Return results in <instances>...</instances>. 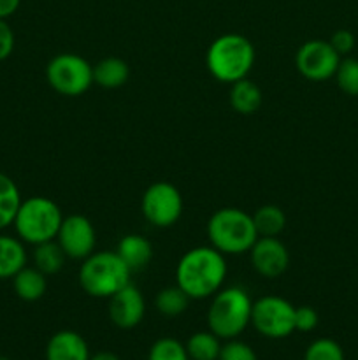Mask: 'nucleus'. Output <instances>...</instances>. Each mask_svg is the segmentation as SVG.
<instances>
[{
	"label": "nucleus",
	"mask_w": 358,
	"mask_h": 360,
	"mask_svg": "<svg viewBox=\"0 0 358 360\" xmlns=\"http://www.w3.org/2000/svg\"><path fill=\"white\" fill-rule=\"evenodd\" d=\"M227 260L213 246H197L179 259L175 267V285L190 299L213 297L225 283Z\"/></svg>",
	"instance_id": "obj_1"
},
{
	"label": "nucleus",
	"mask_w": 358,
	"mask_h": 360,
	"mask_svg": "<svg viewBox=\"0 0 358 360\" xmlns=\"http://www.w3.org/2000/svg\"><path fill=\"white\" fill-rule=\"evenodd\" d=\"M255 63V48L241 34H223L214 39L206 53L207 70L221 83H235L248 77Z\"/></svg>",
	"instance_id": "obj_2"
},
{
	"label": "nucleus",
	"mask_w": 358,
	"mask_h": 360,
	"mask_svg": "<svg viewBox=\"0 0 358 360\" xmlns=\"http://www.w3.org/2000/svg\"><path fill=\"white\" fill-rule=\"evenodd\" d=\"M207 238L223 255H242L258 239L253 214L239 207H221L207 221Z\"/></svg>",
	"instance_id": "obj_3"
},
{
	"label": "nucleus",
	"mask_w": 358,
	"mask_h": 360,
	"mask_svg": "<svg viewBox=\"0 0 358 360\" xmlns=\"http://www.w3.org/2000/svg\"><path fill=\"white\" fill-rule=\"evenodd\" d=\"M253 301L241 287L220 288L207 309V326L220 340H235L251 323Z\"/></svg>",
	"instance_id": "obj_4"
},
{
	"label": "nucleus",
	"mask_w": 358,
	"mask_h": 360,
	"mask_svg": "<svg viewBox=\"0 0 358 360\" xmlns=\"http://www.w3.org/2000/svg\"><path fill=\"white\" fill-rule=\"evenodd\" d=\"M132 271L116 252H93L79 267V285L88 295L109 299L130 283Z\"/></svg>",
	"instance_id": "obj_5"
},
{
	"label": "nucleus",
	"mask_w": 358,
	"mask_h": 360,
	"mask_svg": "<svg viewBox=\"0 0 358 360\" xmlns=\"http://www.w3.org/2000/svg\"><path fill=\"white\" fill-rule=\"evenodd\" d=\"M62 220V210L55 200L35 195L21 200L13 225L21 241L35 246L56 239Z\"/></svg>",
	"instance_id": "obj_6"
},
{
	"label": "nucleus",
	"mask_w": 358,
	"mask_h": 360,
	"mask_svg": "<svg viewBox=\"0 0 358 360\" xmlns=\"http://www.w3.org/2000/svg\"><path fill=\"white\" fill-rule=\"evenodd\" d=\"M49 86L65 97H79L93 84V65L76 53H60L46 67Z\"/></svg>",
	"instance_id": "obj_7"
},
{
	"label": "nucleus",
	"mask_w": 358,
	"mask_h": 360,
	"mask_svg": "<svg viewBox=\"0 0 358 360\" xmlns=\"http://www.w3.org/2000/svg\"><path fill=\"white\" fill-rule=\"evenodd\" d=\"M251 326L269 340H283L295 333V306L277 295H263L253 301Z\"/></svg>",
	"instance_id": "obj_8"
},
{
	"label": "nucleus",
	"mask_w": 358,
	"mask_h": 360,
	"mask_svg": "<svg viewBox=\"0 0 358 360\" xmlns=\"http://www.w3.org/2000/svg\"><path fill=\"white\" fill-rule=\"evenodd\" d=\"M147 224L158 229H167L178 224L183 214L181 192L172 183L157 181L146 188L140 202Z\"/></svg>",
	"instance_id": "obj_9"
},
{
	"label": "nucleus",
	"mask_w": 358,
	"mask_h": 360,
	"mask_svg": "<svg viewBox=\"0 0 358 360\" xmlns=\"http://www.w3.org/2000/svg\"><path fill=\"white\" fill-rule=\"evenodd\" d=\"M340 55L329 41L311 39L298 48L295 55L297 70L309 81H326L333 77L339 67Z\"/></svg>",
	"instance_id": "obj_10"
},
{
	"label": "nucleus",
	"mask_w": 358,
	"mask_h": 360,
	"mask_svg": "<svg viewBox=\"0 0 358 360\" xmlns=\"http://www.w3.org/2000/svg\"><path fill=\"white\" fill-rule=\"evenodd\" d=\"M56 241L65 252L67 259L84 260L95 252L97 231L90 218L84 214H69V217H63Z\"/></svg>",
	"instance_id": "obj_11"
},
{
	"label": "nucleus",
	"mask_w": 358,
	"mask_h": 360,
	"mask_svg": "<svg viewBox=\"0 0 358 360\" xmlns=\"http://www.w3.org/2000/svg\"><path fill=\"white\" fill-rule=\"evenodd\" d=\"M248 253L253 269L262 278L281 276L290 266V252L277 238H258Z\"/></svg>",
	"instance_id": "obj_12"
},
{
	"label": "nucleus",
	"mask_w": 358,
	"mask_h": 360,
	"mask_svg": "<svg viewBox=\"0 0 358 360\" xmlns=\"http://www.w3.org/2000/svg\"><path fill=\"white\" fill-rule=\"evenodd\" d=\"M109 319L118 329H133L139 326L146 313V301L142 292L132 283L123 287L109 297Z\"/></svg>",
	"instance_id": "obj_13"
},
{
	"label": "nucleus",
	"mask_w": 358,
	"mask_h": 360,
	"mask_svg": "<svg viewBox=\"0 0 358 360\" xmlns=\"http://www.w3.org/2000/svg\"><path fill=\"white\" fill-rule=\"evenodd\" d=\"M90 348L76 330H58L46 345V360H88Z\"/></svg>",
	"instance_id": "obj_14"
},
{
	"label": "nucleus",
	"mask_w": 358,
	"mask_h": 360,
	"mask_svg": "<svg viewBox=\"0 0 358 360\" xmlns=\"http://www.w3.org/2000/svg\"><path fill=\"white\" fill-rule=\"evenodd\" d=\"M116 253L132 273L142 271L153 259V245L147 238L139 234H126L119 239Z\"/></svg>",
	"instance_id": "obj_15"
},
{
	"label": "nucleus",
	"mask_w": 358,
	"mask_h": 360,
	"mask_svg": "<svg viewBox=\"0 0 358 360\" xmlns=\"http://www.w3.org/2000/svg\"><path fill=\"white\" fill-rule=\"evenodd\" d=\"M13 288L21 301L35 302L44 297L48 290V276L35 266H25L13 276Z\"/></svg>",
	"instance_id": "obj_16"
},
{
	"label": "nucleus",
	"mask_w": 358,
	"mask_h": 360,
	"mask_svg": "<svg viewBox=\"0 0 358 360\" xmlns=\"http://www.w3.org/2000/svg\"><path fill=\"white\" fill-rule=\"evenodd\" d=\"M228 102H230V108L239 115H253L262 105L263 94L255 81L244 77L230 84Z\"/></svg>",
	"instance_id": "obj_17"
},
{
	"label": "nucleus",
	"mask_w": 358,
	"mask_h": 360,
	"mask_svg": "<svg viewBox=\"0 0 358 360\" xmlns=\"http://www.w3.org/2000/svg\"><path fill=\"white\" fill-rule=\"evenodd\" d=\"M27 266L23 241L14 236L0 234V280H13L14 274Z\"/></svg>",
	"instance_id": "obj_18"
},
{
	"label": "nucleus",
	"mask_w": 358,
	"mask_h": 360,
	"mask_svg": "<svg viewBox=\"0 0 358 360\" xmlns=\"http://www.w3.org/2000/svg\"><path fill=\"white\" fill-rule=\"evenodd\" d=\"M130 69L125 60L118 56H107L93 65V83L107 90L123 86L128 81Z\"/></svg>",
	"instance_id": "obj_19"
},
{
	"label": "nucleus",
	"mask_w": 358,
	"mask_h": 360,
	"mask_svg": "<svg viewBox=\"0 0 358 360\" xmlns=\"http://www.w3.org/2000/svg\"><path fill=\"white\" fill-rule=\"evenodd\" d=\"M32 259H34V266L37 267L41 273H44L46 276H53V274L60 273V271L63 269L67 255L62 250V246L58 245V241H56V239H51V241L35 245Z\"/></svg>",
	"instance_id": "obj_20"
},
{
	"label": "nucleus",
	"mask_w": 358,
	"mask_h": 360,
	"mask_svg": "<svg viewBox=\"0 0 358 360\" xmlns=\"http://www.w3.org/2000/svg\"><path fill=\"white\" fill-rule=\"evenodd\" d=\"M253 221H255L258 238H277L284 231L286 214L279 206L265 204L253 213Z\"/></svg>",
	"instance_id": "obj_21"
},
{
	"label": "nucleus",
	"mask_w": 358,
	"mask_h": 360,
	"mask_svg": "<svg viewBox=\"0 0 358 360\" xmlns=\"http://www.w3.org/2000/svg\"><path fill=\"white\" fill-rule=\"evenodd\" d=\"M21 200L23 199L14 179L0 172V231L13 225Z\"/></svg>",
	"instance_id": "obj_22"
},
{
	"label": "nucleus",
	"mask_w": 358,
	"mask_h": 360,
	"mask_svg": "<svg viewBox=\"0 0 358 360\" xmlns=\"http://www.w3.org/2000/svg\"><path fill=\"white\" fill-rule=\"evenodd\" d=\"M190 360H218L221 352V340L211 330H200L186 341Z\"/></svg>",
	"instance_id": "obj_23"
},
{
	"label": "nucleus",
	"mask_w": 358,
	"mask_h": 360,
	"mask_svg": "<svg viewBox=\"0 0 358 360\" xmlns=\"http://www.w3.org/2000/svg\"><path fill=\"white\" fill-rule=\"evenodd\" d=\"M190 301L192 299L188 297L183 288H179L178 285L174 287L161 288L157 294V299H154V306H157L158 313L164 316H168V319H174V316L183 315L188 308Z\"/></svg>",
	"instance_id": "obj_24"
},
{
	"label": "nucleus",
	"mask_w": 358,
	"mask_h": 360,
	"mask_svg": "<svg viewBox=\"0 0 358 360\" xmlns=\"http://www.w3.org/2000/svg\"><path fill=\"white\" fill-rule=\"evenodd\" d=\"M147 360H190V357L185 345L174 338H161L153 343Z\"/></svg>",
	"instance_id": "obj_25"
},
{
	"label": "nucleus",
	"mask_w": 358,
	"mask_h": 360,
	"mask_svg": "<svg viewBox=\"0 0 358 360\" xmlns=\"http://www.w3.org/2000/svg\"><path fill=\"white\" fill-rule=\"evenodd\" d=\"M337 86L346 95L357 97L358 95V60L357 58H344L339 62L336 74Z\"/></svg>",
	"instance_id": "obj_26"
},
{
	"label": "nucleus",
	"mask_w": 358,
	"mask_h": 360,
	"mask_svg": "<svg viewBox=\"0 0 358 360\" xmlns=\"http://www.w3.org/2000/svg\"><path fill=\"white\" fill-rule=\"evenodd\" d=\"M304 360H344V352L337 341L319 338L309 345Z\"/></svg>",
	"instance_id": "obj_27"
},
{
	"label": "nucleus",
	"mask_w": 358,
	"mask_h": 360,
	"mask_svg": "<svg viewBox=\"0 0 358 360\" xmlns=\"http://www.w3.org/2000/svg\"><path fill=\"white\" fill-rule=\"evenodd\" d=\"M218 360H258V357L249 345L237 341V338H235V340H228L221 347Z\"/></svg>",
	"instance_id": "obj_28"
},
{
	"label": "nucleus",
	"mask_w": 358,
	"mask_h": 360,
	"mask_svg": "<svg viewBox=\"0 0 358 360\" xmlns=\"http://www.w3.org/2000/svg\"><path fill=\"white\" fill-rule=\"evenodd\" d=\"M318 311L311 306H298L295 308V330L298 333H311L318 327Z\"/></svg>",
	"instance_id": "obj_29"
},
{
	"label": "nucleus",
	"mask_w": 358,
	"mask_h": 360,
	"mask_svg": "<svg viewBox=\"0 0 358 360\" xmlns=\"http://www.w3.org/2000/svg\"><path fill=\"white\" fill-rule=\"evenodd\" d=\"M330 44H332V48L336 49L337 53H339L340 56L343 55H350L351 51L354 49V35L353 32L350 30H344V28H340V30H336L332 34V37H330Z\"/></svg>",
	"instance_id": "obj_30"
},
{
	"label": "nucleus",
	"mask_w": 358,
	"mask_h": 360,
	"mask_svg": "<svg viewBox=\"0 0 358 360\" xmlns=\"http://www.w3.org/2000/svg\"><path fill=\"white\" fill-rule=\"evenodd\" d=\"M14 49V32L6 20L0 18V62L9 58Z\"/></svg>",
	"instance_id": "obj_31"
},
{
	"label": "nucleus",
	"mask_w": 358,
	"mask_h": 360,
	"mask_svg": "<svg viewBox=\"0 0 358 360\" xmlns=\"http://www.w3.org/2000/svg\"><path fill=\"white\" fill-rule=\"evenodd\" d=\"M21 0H0V18L7 20L9 16H13L14 13L20 7Z\"/></svg>",
	"instance_id": "obj_32"
},
{
	"label": "nucleus",
	"mask_w": 358,
	"mask_h": 360,
	"mask_svg": "<svg viewBox=\"0 0 358 360\" xmlns=\"http://www.w3.org/2000/svg\"><path fill=\"white\" fill-rule=\"evenodd\" d=\"M88 360H119V357L116 354H112V352H98V354L90 355Z\"/></svg>",
	"instance_id": "obj_33"
},
{
	"label": "nucleus",
	"mask_w": 358,
	"mask_h": 360,
	"mask_svg": "<svg viewBox=\"0 0 358 360\" xmlns=\"http://www.w3.org/2000/svg\"><path fill=\"white\" fill-rule=\"evenodd\" d=\"M0 360H9L7 357H0Z\"/></svg>",
	"instance_id": "obj_34"
}]
</instances>
